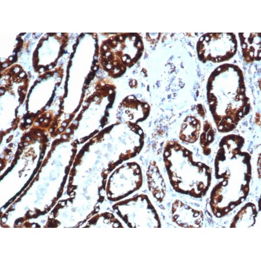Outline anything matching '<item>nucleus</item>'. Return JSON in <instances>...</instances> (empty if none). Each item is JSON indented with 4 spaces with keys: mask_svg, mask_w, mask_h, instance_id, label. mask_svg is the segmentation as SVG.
I'll return each instance as SVG.
<instances>
[{
    "mask_svg": "<svg viewBox=\"0 0 261 261\" xmlns=\"http://www.w3.org/2000/svg\"><path fill=\"white\" fill-rule=\"evenodd\" d=\"M244 138L231 135L222 139L215 160V176L221 179L211 195L215 204L242 203L249 192L252 176L251 156L243 151Z\"/></svg>",
    "mask_w": 261,
    "mask_h": 261,
    "instance_id": "f257e3e1",
    "label": "nucleus"
},
{
    "mask_svg": "<svg viewBox=\"0 0 261 261\" xmlns=\"http://www.w3.org/2000/svg\"><path fill=\"white\" fill-rule=\"evenodd\" d=\"M13 60V57H10L9 58V61H12Z\"/></svg>",
    "mask_w": 261,
    "mask_h": 261,
    "instance_id": "20e7f679",
    "label": "nucleus"
},
{
    "mask_svg": "<svg viewBox=\"0 0 261 261\" xmlns=\"http://www.w3.org/2000/svg\"><path fill=\"white\" fill-rule=\"evenodd\" d=\"M163 156L171 185L177 192L204 196L211 181V171L207 165L194 161L192 152L176 142L167 143Z\"/></svg>",
    "mask_w": 261,
    "mask_h": 261,
    "instance_id": "7ed1b4c3",
    "label": "nucleus"
},
{
    "mask_svg": "<svg viewBox=\"0 0 261 261\" xmlns=\"http://www.w3.org/2000/svg\"><path fill=\"white\" fill-rule=\"evenodd\" d=\"M207 98L219 131L225 133L234 129L250 110L241 69L228 64L217 68L208 80Z\"/></svg>",
    "mask_w": 261,
    "mask_h": 261,
    "instance_id": "f03ea898",
    "label": "nucleus"
}]
</instances>
